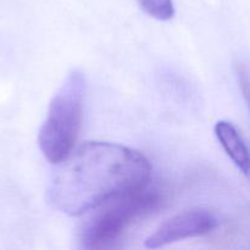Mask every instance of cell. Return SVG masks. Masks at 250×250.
I'll return each instance as SVG.
<instances>
[{
	"label": "cell",
	"instance_id": "cell-1",
	"mask_svg": "<svg viewBox=\"0 0 250 250\" xmlns=\"http://www.w3.org/2000/svg\"><path fill=\"white\" fill-rule=\"evenodd\" d=\"M58 165L49 200L70 216H81L116 195L144 187L151 173L143 154L110 142H87Z\"/></svg>",
	"mask_w": 250,
	"mask_h": 250
},
{
	"label": "cell",
	"instance_id": "cell-2",
	"mask_svg": "<svg viewBox=\"0 0 250 250\" xmlns=\"http://www.w3.org/2000/svg\"><path fill=\"white\" fill-rule=\"evenodd\" d=\"M156 189L144 187L116 195L87 211L78 232L81 247L104 249L114 246L127 229L150 215L163 203Z\"/></svg>",
	"mask_w": 250,
	"mask_h": 250
},
{
	"label": "cell",
	"instance_id": "cell-3",
	"mask_svg": "<svg viewBox=\"0 0 250 250\" xmlns=\"http://www.w3.org/2000/svg\"><path fill=\"white\" fill-rule=\"evenodd\" d=\"M84 97V76L72 70L51 99L38 134L41 151L50 163L59 164L73 150L82 125Z\"/></svg>",
	"mask_w": 250,
	"mask_h": 250
},
{
	"label": "cell",
	"instance_id": "cell-4",
	"mask_svg": "<svg viewBox=\"0 0 250 250\" xmlns=\"http://www.w3.org/2000/svg\"><path fill=\"white\" fill-rule=\"evenodd\" d=\"M219 226V219L208 209H193L166 220L146 238V247L161 248L188 238L204 236Z\"/></svg>",
	"mask_w": 250,
	"mask_h": 250
},
{
	"label": "cell",
	"instance_id": "cell-5",
	"mask_svg": "<svg viewBox=\"0 0 250 250\" xmlns=\"http://www.w3.org/2000/svg\"><path fill=\"white\" fill-rule=\"evenodd\" d=\"M215 134L224 150L234 165L246 176L249 175V153L242 134L232 122L219 121L215 126Z\"/></svg>",
	"mask_w": 250,
	"mask_h": 250
},
{
	"label": "cell",
	"instance_id": "cell-6",
	"mask_svg": "<svg viewBox=\"0 0 250 250\" xmlns=\"http://www.w3.org/2000/svg\"><path fill=\"white\" fill-rule=\"evenodd\" d=\"M142 9L153 19L168 21L175 15L172 0H138Z\"/></svg>",
	"mask_w": 250,
	"mask_h": 250
}]
</instances>
